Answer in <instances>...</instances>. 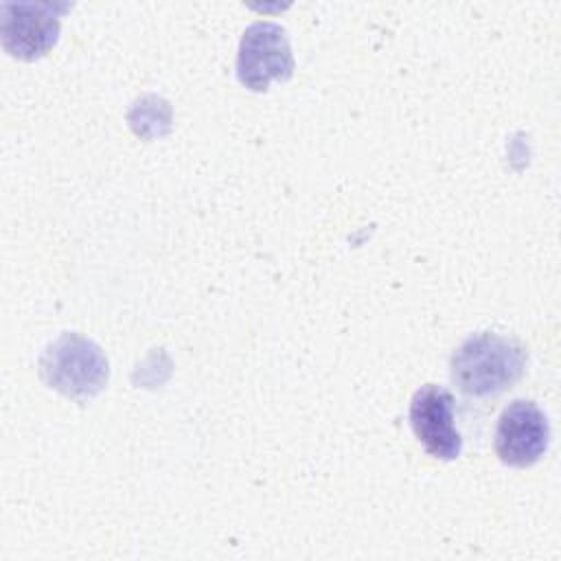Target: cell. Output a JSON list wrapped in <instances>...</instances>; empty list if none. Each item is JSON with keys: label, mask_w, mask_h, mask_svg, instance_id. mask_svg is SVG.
Segmentation results:
<instances>
[{"label": "cell", "mask_w": 561, "mask_h": 561, "mask_svg": "<svg viewBox=\"0 0 561 561\" xmlns=\"http://www.w3.org/2000/svg\"><path fill=\"white\" fill-rule=\"evenodd\" d=\"M110 366L101 346L79 333H64L39 357L42 381L68 399L85 401L103 390Z\"/></svg>", "instance_id": "cell-2"}, {"label": "cell", "mask_w": 561, "mask_h": 561, "mask_svg": "<svg viewBox=\"0 0 561 561\" xmlns=\"http://www.w3.org/2000/svg\"><path fill=\"white\" fill-rule=\"evenodd\" d=\"M526 362L528 353L522 342L482 331L467 337L451 355V381L467 397H497L522 379Z\"/></svg>", "instance_id": "cell-1"}, {"label": "cell", "mask_w": 561, "mask_h": 561, "mask_svg": "<svg viewBox=\"0 0 561 561\" xmlns=\"http://www.w3.org/2000/svg\"><path fill=\"white\" fill-rule=\"evenodd\" d=\"M294 72L287 33L276 22H254L243 31L237 53V79L252 92H265L272 81Z\"/></svg>", "instance_id": "cell-3"}, {"label": "cell", "mask_w": 561, "mask_h": 561, "mask_svg": "<svg viewBox=\"0 0 561 561\" xmlns=\"http://www.w3.org/2000/svg\"><path fill=\"white\" fill-rule=\"evenodd\" d=\"M61 9L42 2H2L0 37L4 50L20 59L42 57L57 42Z\"/></svg>", "instance_id": "cell-6"}, {"label": "cell", "mask_w": 561, "mask_h": 561, "mask_svg": "<svg viewBox=\"0 0 561 561\" xmlns=\"http://www.w3.org/2000/svg\"><path fill=\"white\" fill-rule=\"evenodd\" d=\"M550 425L541 408L526 399L508 403L495 427V454L504 465L530 467L548 449Z\"/></svg>", "instance_id": "cell-4"}, {"label": "cell", "mask_w": 561, "mask_h": 561, "mask_svg": "<svg viewBox=\"0 0 561 561\" xmlns=\"http://www.w3.org/2000/svg\"><path fill=\"white\" fill-rule=\"evenodd\" d=\"M410 425L425 451L440 460H456L462 438L454 425V397L436 383L421 386L410 401Z\"/></svg>", "instance_id": "cell-5"}]
</instances>
